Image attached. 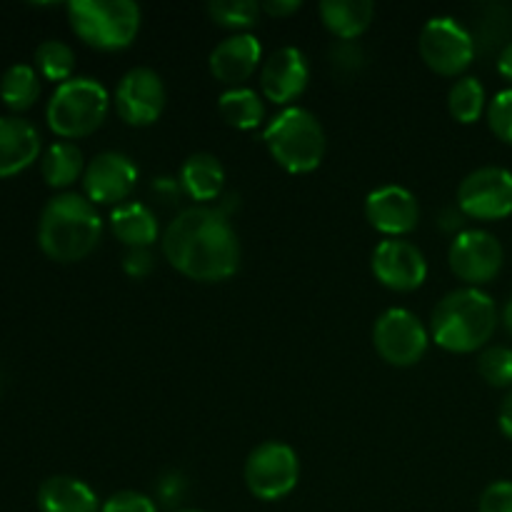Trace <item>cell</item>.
<instances>
[{
  "label": "cell",
  "mask_w": 512,
  "mask_h": 512,
  "mask_svg": "<svg viewBox=\"0 0 512 512\" xmlns=\"http://www.w3.org/2000/svg\"><path fill=\"white\" fill-rule=\"evenodd\" d=\"M163 255L180 275L198 283H220L240 268V240L230 215L213 205H193L163 230Z\"/></svg>",
  "instance_id": "cell-1"
},
{
  "label": "cell",
  "mask_w": 512,
  "mask_h": 512,
  "mask_svg": "<svg viewBox=\"0 0 512 512\" xmlns=\"http://www.w3.org/2000/svg\"><path fill=\"white\" fill-rule=\"evenodd\" d=\"M100 238H103V218L85 195H55L40 213V250L58 263H78L88 258L98 248Z\"/></svg>",
  "instance_id": "cell-2"
},
{
  "label": "cell",
  "mask_w": 512,
  "mask_h": 512,
  "mask_svg": "<svg viewBox=\"0 0 512 512\" xmlns=\"http://www.w3.org/2000/svg\"><path fill=\"white\" fill-rule=\"evenodd\" d=\"M495 328V300L480 288H458L435 305L430 318V340L448 353H475L488 345Z\"/></svg>",
  "instance_id": "cell-3"
},
{
  "label": "cell",
  "mask_w": 512,
  "mask_h": 512,
  "mask_svg": "<svg viewBox=\"0 0 512 512\" xmlns=\"http://www.w3.org/2000/svg\"><path fill=\"white\" fill-rule=\"evenodd\" d=\"M263 140L275 163L295 175L313 173L323 163L325 148H328V138H325L320 120L310 110L298 108V105L280 110L265 125Z\"/></svg>",
  "instance_id": "cell-4"
},
{
  "label": "cell",
  "mask_w": 512,
  "mask_h": 512,
  "mask_svg": "<svg viewBox=\"0 0 512 512\" xmlns=\"http://www.w3.org/2000/svg\"><path fill=\"white\" fill-rule=\"evenodd\" d=\"M73 33L105 53L125 50L140 30V8L133 0H73L68 3Z\"/></svg>",
  "instance_id": "cell-5"
},
{
  "label": "cell",
  "mask_w": 512,
  "mask_h": 512,
  "mask_svg": "<svg viewBox=\"0 0 512 512\" xmlns=\"http://www.w3.org/2000/svg\"><path fill=\"white\" fill-rule=\"evenodd\" d=\"M110 113V93L95 78H70L50 95L48 118L50 130L60 138H85L105 123Z\"/></svg>",
  "instance_id": "cell-6"
},
{
  "label": "cell",
  "mask_w": 512,
  "mask_h": 512,
  "mask_svg": "<svg viewBox=\"0 0 512 512\" xmlns=\"http://www.w3.org/2000/svg\"><path fill=\"white\" fill-rule=\"evenodd\" d=\"M418 53L433 73L453 78L473 63L475 38L453 15H435L420 30Z\"/></svg>",
  "instance_id": "cell-7"
},
{
  "label": "cell",
  "mask_w": 512,
  "mask_h": 512,
  "mask_svg": "<svg viewBox=\"0 0 512 512\" xmlns=\"http://www.w3.org/2000/svg\"><path fill=\"white\" fill-rule=\"evenodd\" d=\"M245 485L250 493L265 503L283 500L298 488L300 480V460L290 445L268 440L258 448L250 450L245 460Z\"/></svg>",
  "instance_id": "cell-8"
},
{
  "label": "cell",
  "mask_w": 512,
  "mask_h": 512,
  "mask_svg": "<svg viewBox=\"0 0 512 512\" xmlns=\"http://www.w3.org/2000/svg\"><path fill=\"white\" fill-rule=\"evenodd\" d=\"M373 345L380 358L395 368H410L428 353L430 330L408 308H390L375 320Z\"/></svg>",
  "instance_id": "cell-9"
},
{
  "label": "cell",
  "mask_w": 512,
  "mask_h": 512,
  "mask_svg": "<svg viewBox=\"0 0 512 512\" xmlns=\"http://www.w3.org/2000/svg\"><path fill=\"white\" fill-rule=\"evenodd\" d=\"M458 210L475 220H500L512 213V173L500 165H483L463 178Z\"/></svg>",
  "instance_id": "cell-10"
},
{
  "label": "cell",
  "mask_w": 512,
  "mask_h": 512,
  "mask_svg": "<svg viewBox=\"0 0 512 512\" xmlns=\"http://www.w3.org/2000/svg\"><path fill=\"white\" fill-rule=\"evenodd\" d=\"M503 260V245L488 230H460L448 250L450 270L463 280L465 288H480L498 278Z\"/></svg>",
  "instance_id": "cell-11"
},
{
  "label": "cell",
  "mask_w": 512,
  "mask_h": 512,
  "mask_svg": "<svg viewBox=\"0 0 512 512\" xmlns=\"http://www.w3.org/2000/svg\"><path fill=\"white\" fill-rule=\"evenodd\" d=\"M168 90L153 68H130L115 88L113 103L120 120L135 128L153 125L163 115Z\"/></svg>",
  "instance_id": "cell-12"
},
{
  "label": "cell",
  "mask_w": 512,
  "mask_h": 512,
  "mask_svg": "<svg viewBox=\"0 0 512 512\" xmlns=\"http://www.w3.org/2000/svg\"><path fill=\"white\" fill-rule=\"evenodd\" d=\"M370 268L375 280L395 293H413L428 278V260L423 250L403 238H385L375 245Z\"/></svg>",
  "instance_id": "cell-13"
},
{
  "label": "cell",
  "mask_w": 512,
  "mask_h": 512,
  "mask_svg": "<svg viewBox=\"0 0 512 512\" xmlns=\"http://www.w3.org/2000/svg\"><path fill=\"white\" fill-rule=\"evenodd\" d=\"M138 185V165L118 150L98 153L83 173L85 198L93 205H123Z\"/></svg>",
  "instance_id": "cell-14"
},
{
  "label": "cell",
  "mask_w": 512,
  "mask_h": 512,
  "mask_svg": "<svg viewBox=\"0 0 512 512\" xmlns=\"http://www.w3.org/2000/svg\"><path fill=\"white\" fill-rule=\"evenodd\" d=\"M365 218L385 238H403L420 223L418 198L403 185H380L365 198Z\"/></svg>",
  "instance_id": "cell-15"
},
{
  "label": "cell",
  "mask_w": 512,
  "mask_h": 512,
  "mask_svg": "<svg viewBox=\"0 0 512 512\" xmlns=\"http://www.w3.org/2000/svg\"><path fill=\"white\" fill-rule=\"evenodd\" d=\"M310 83V63L295 45L270 53L260 68V93L275 105H290L305 93Z\"/></svg>",
  "instance_id": "cell-16"
},
{
  "label": "cell",
  "mask_w": 512,
  "mask_h": 512,
  "mask_svg": "<svg viewBox=\"0 0 512 512\" xmlns=\"http://www.w3.org/2000/svg\"><path fill=\"white\" fill-rule=\"evenodd\" d=\"M260 60H263L260 40L253 33H235L210 50L208 65L215 80L230 88H243L245 80L258 70Z\"/></svg>",
  "instance_id": "cell-17"
},
{
  "label": "cell",
  "mask_w": 512,
  "mask_h": 512,
  "mask_svg": "<svg viewBox=\"0 0 512 512\" xmlns=\"http://www.w3.org/2000/svg\"><path fill=\"white\" fill-rule=\"evenodd\" d=\"M40 155V133L23 118H0V178L23 173Z\"/></svg>",
  "instance_id": "cell-18"
},
{
  "label": "cell",
  "mask_w": 512,
  "mask_h": 512,
  "mask_svg": "<svg viewBox=\"0 0 512 512\" xmlns=\"http://www.w3.org/2000/svg\"><path fill=\"white\" fill-rule=\"evenodd\" d=\"M40 512H100L103 505L88 483L70 475H53L38 490Z\"/></svg>",
  "instance_id": "cell-19"
},
{
  "label": "cell",
  "mask_w": 512,
  "mask_h": 512,
  "mask_svg": "<svg viewBox=\"0 0 512 512\" xmlns=\"http://www.w3.org/2000/svg\"><path fill=\"white\" fill-rule=\"evenodd\" d=\"M180 188L198 205L218 200L223 195L225 168L213 153H193L180 168Z\"/></svg>",
  "instance_id": "cell-20"
},
{
  "label": "cell",
  "mask_w": 512,
  "mask_h": 512,
  "mask_svg": "<svg viewBox=\"0 0 512 512\" xmlns=\"http://www.w3.org/2000/svg\"><path fill=\"white\" fill-rule=\"evenodd\" d=\"M110 230L115 238L130 248H150L158 240L160 225L153 210L145 203H123L110 213Z\"/></svg>",
  "instance_id": "cell-21"
},
{
  "label": "cell",
  "mask_w": 512,
  "mask_h": 512,
  "mask_svg": "<svg viewBox=\"0 0 512 512\" xmlns=\"http://www.w3.org/2000/svg\"><path fill=\"white\" fill-rule=\"evenodd\" d=\"M375 5L370 0H323L320 18L323 25L340 40H355L370 28Z\"/></svg>",
  "instance_id": "cell-22"
},
{
  "label": "cell",
  "mask_w": 512,
  "mask_h": 512,
  "mask_svg": "<svg viewBox=\"0 0 512 512\" xmlns=\"http://www.w3.org/2000/svg\"><path fill=\"white\" fill-rule=\"evenodd\" d=\"M218 113L230 128L255 130L263 123L265 105L253 88H228L218 98Z\"/></svg>",
  "instance_id": "cell-23"
},
{
  "label": "cell",
  "mask_w": 512,
  "mask_h": 512,
  "mask_svg": "<svg viewBox=\"0 0 512 512\" xmlns=\"http://www.w3.org/2000/svg\"><path fill=\"white\" fill-rule=\"evenodd\" d=\"M40 173L50 188H68L85 173L83 153L70 140L53 143L40 160Z\"/></svg>",
  "instance_id": "cell-24"
},
{
  "label": "cell",
  "mask_w": 512,
  "mask_h": 512,
  "mask_svg": "<svg viewBox=\"0 0 512 512\" xmlns=\"http://www.w3.org/2000/svg\"><path fill=\"white\" fill-rule=\"evenodd\" d=\"M40 80L33 65L15 63L0 78V98L10 110H28L38 100Z\"/></svg>",
  "instance_id": "cell-25"
},
{
  "label": "cell",
  "mask_w": 512,
  "mask_h": 512,
  "mask_svg": "<svg viewBox=\"0 0 512 512\" xmlns=\"http://www.w3.org/2000/svg\"><path fill=\"white\" fill-rule=\"evenodd\" d=\"M485 88L478 78L473 75H465V78H458L453 83L448 93V110L458 123L470 125L478 123L480 115L485 113Z\"/></svg>",
  "instance_id": "cell-26"
},
{
  "label": "cell",
  "mask_w": 512,
  "mask_h": 512,
  "mask_svg": "<svg viewBox=\"0 0 512 512\" xmlns=\"http://www.w3.org/2000/svg\"><path fill=\"white\" fill-rule=\"evenodd\" d=\"M35 65L43 73V78L55 80L60 85L73 78L75 53L63 40H43L35 50Z\"/></svg>",
  "instance_id": "cell-27"
},
{
  "label": "cell",
  "mask_w": 512,
  "mask_h": 512,
  "mask_svg": "<svg viewBox=\"0 0 512 512\" xmlns=\"http://www.w3.org/2000/svg\"><path fill=\"white\" fill-rule=\"evenodd\" d=\"M263 5L255 0H210L208 15L213 18L215 25L228 30H245L253 28L260 18Z\"/></svg>",
  "instance_id": "cell-28"
},
{
  "label": "cell",
  "mask_w": 512,
  "mask_h": 512,
  "mask_svg": "<svg viewBox=\"0 0 512 512\" xmlns=\"http://www.w3.org/2000/svg\"><path fill=\"white\" fill-rule=\"evenodd\" d=\"M478 373L493 388H512V348L490 345L480 353Z\"/></svg>",
  "instance_id": "cell-29"
},
{
  "label": "cell",
  "mask_w": 512,
  "mask_h": 512,
  "mask_svg": "<svg viewBox=\"0 0 512 512\" xmlns=\"http://www.w3.org/2000/svg\"><path fill=\"white\" fill-rule=\"evenodd\" d=\"M488 125L503 143L512 145V88L500 90L488 105Z\"/></svg>",
  "instance_id": "cell-30"
},
{
  "label": "cell",
  "mask_w": 512,
  "mask_h": 512,
  "mask_svg": "<svg viewBox=\"0 0 512 512\" xmlns=\"http://www.w3.org/2000/svg\"><path fill=\"white\" fill-rule=\"evenodd\" d=\"M100 512H158V503L138 490H118L105 500Z\"/></svg>",
  "instance_id": "cell-31"
},
{
  "label": "cell",
  "mask_w": 512,
  "mask_h": 512,
  "mask_svg": "<svg viewBox=\"0 0 512 512\" xmlns=\"http://www.w3.org/2000/svg\"><path fill=\"white\" fill-rule=\"evenodd\" d=\"M330 63L338 73H358L365 63V53L358 43L353 40H338V43L330 48Z\"/></svg>",
  "instance_id": "cell-32"
},
{
  "label": "cell",
  "mask_w": 512,
  "mask_h": 512,
  "mask_svg": "<svg viewBox=\"0 0 512 512\" xmlns=\"http://www.w3.org/2000/svg\"><path fill=\"white\" fill-rule=\"evenodd\" d=\"M478 512H512V480H495L483 490Z\"/></svg>",
  "instance_id": "cell-33"
},
{
  "label": "cell",
  "mask_w": 512,
  "mask_h": 512,
  "mask_svg": "<svg viewBox=\"0 0 512 512\" xmlns=\"http://www.w3.org/2000/svg\"><path fill=\"white\" fill-rule=\"evenodd\" d=\"M125 273L133 275V278H145V275L153 273L155 260L150 248H130L123 258Z\"/></svg>",
  "instance_id": "cell-34"
},
{
  "label": "cell",
  "mask_w": 512,
  "mask_h": 512,
  "mask_svg": "<svg viewBox=\"0 0 512 512\" xmlns=\"http://www.w3.org/2000/svg\"><path fill=\"white\" fill-rule=\"evenodd\" d=\"M185 495V480L183 475L168 473L165 478L158 480V500L163 505H175L180 503V498Z\"/></svg>",
  "instance_id": "cell-35"
},
{
  "label": "cell",
  "mask_w": 512,
  "mask_h": 512,
  "mask_svg": "<svg viewBox=\"0 0 512 512\" xmlns=\"http://www.w3.org/2000/svg\"><path fill=\"white\" fill-rule=\"evenodd\" d=\"M263 10L273 18H288L295 10H300V3L298 0H268V3H263Z\"/></svg>",
  "instance_id": "cell-36"
},
{
  "label": "cell",
  "mask_w": 512,
  "mask_h": 512,
  "mask_svg": "<svg viewBox=\"0 0 512 512\" xmlns=\"http://www.w3.org/2000/svg\"><path fill=\"white\" fill-rule=\"evenodd\" d=\"M153 190L165 200H175L180 193H183V188H180V180H173V178H155Z\"/></svg>",
  "instance_id": "cell-37"
},
{
  "label": "cell",
  "mask_w": 512,
  "mask_h": 512,
  "mask_svg": "<svg viewBox=\"0 0 512 512\" xmlns=\"http://www.w3.org/2000/svg\"><path fill=\"white\" fill-rule=\"evenodd\" d=\"M498 423H500V430H503L505 438L512 440V388H510V393L505 395L503 405H500Z\"/></svg>",
  "instance_id": "cell-38"
},
{
  "label": "cell",
  "mask_w": 512,
  "mask_h": 512,
  "mask_svg": "<svg viewBox=\"0 0 512 512\" xmlns=\"http://www.w3.org/2000/svg\"><path fill=\"white\" fill-rule=\"evenodd\" d=\"M498 70H500V75H503V78L512 80V40H510V43H505V48L500 50Z\"/></svg>",
  "instance_id": "cell-39"
},
{
  "label": "cell",
  "mask_w": 512,
  "mask_h": 512,
  "mask_svg": "<svg viewBox=\"0 0 512 512\" xmlns=\"http://www.w3.org/2000/svg\"><path fill=\"white\" fill-rule=\"evenodd\" d=\"M503 325H505V330H508V333L512 335V295H510V300L505 303V308H503Z\"/></svg>",
  "instance_id": "cell-40"
},
{
  "label": "cell",
  "mask_w": 512,
  "mask_h": 512,
  "mask_svg": "<svg viewBox=\"0 0 512 512\" xmlns=\"http://www.w3.org/2000/svg\"><path fill=\"white\" fill-rule=\"evenodd\" d=\"M178 512H203V510H178Z\"/></svg>",
  "instance_id": "cell-41"
}]
</instances>
